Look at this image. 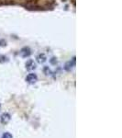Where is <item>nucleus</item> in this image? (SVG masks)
<instances>
[{"mask_svg": "<svg viewBox=\"0 0 122 138\" xmlns=\"http://www.w3.org/2000/svg\"><path fill=\"white\" fill-rule=\"evenodd\" d=\"M37 80H38V77L34 73L29 74L27 76V77H26V81L28 82L29 84H35L36 82H37Z\"/></svg>", "mask_w": 122, "mask_h": 138, "instance_id": "f257e3e1", "label": "nucleus"}, {"mask_svg": "<svg viewBox=\"0 0 122 138\" xmlns=\"http://www.w3.org/2000/svg\"><path fill=\"white\" fill-rule=\"evenodd\" d=\"M11 120V116L9 113L7 112H5L3 113L1 116H0V122L3 123V124H6V123H8L10 122Z\"/></svg>", "mask_w": 122, "mask_h": 138, "instance_id": "f03ea898", "label": "nucleus"}, {"mask_svg": "<svg viewBox=\"0 0 122 138\" xmlns=\"http://www.w3.org/2000/svg\"><path fill=\"white\" fill-rule=\"evenodd\" d=\"M30 54H31V51H30V49L29 47H23V48L21 49L20 55L22 57L26 58V57H29Z\"/></svg>", "mask_w": 122, "mask_h": 138, "instance_id": "7ed1b4c3", "label": "nucleus"}, {"mask_svg": "<svg viewBox=\"0 0 122 138\" xmlns=\"http://www.w3.org/2000/svg\"><path fill=\"white\" fill-rule=\"evenodd\" d=\"M26 68H27V70L31 71V70H33V69L36 68V64L34 63L33 60H29L26 63Z\"/></svg>", "mask_w": 122, "mask_h": 138, "instance_id": "20e7f679", "label": "nucleus"}, {"mask_svg": "<svg viewBox=\"0 0 122 138\" xmlns=\"http://www.w3.org/2000/svg\"><path fill=\"white\" fill-rule=\"evenodd\" d=\"M74 63H75V57H73V59L72 62L71 61L67 62L66 64H65V66H64V69H65L66 71H71L72 68L74 66Z\"/></svg>", "mask_w": 122, "mask_h": 138, "instance_id": "39448f33", "label": "nucleus"}, {"mask_svg": "<svg viewBox=\"0 0 122 138\" xmlns=\"http://www.w3.org/2000/svg\"><path fill=\"white\" fill-rule=\"evenodd\" d=\"M46 56L44 53H40L38 56H37V61H38V63H40V64H43L44 62L46 61Z\"/></svg>", "mask_w": 122, "mask_h": 138, "instance_id": "423d86ee", "label": "nucleus"}, {"mask_svg": "<svg viewBox=\"0 0 122 138\" xmlns=\"http://www.w3.org/2000/svg\"><path fill=\"white\" fill-rule=\"evenodd\" d=\"M43 72H44V74H45L46 76H51V69H50V68H49L48 66L44 67V69H43Z\"/></svg>", "mask_w": 122, "mask_h": 138, "instance_id": "0eeeda50", "label": "nucleus"}, {"mask_svg": "<svg viewBox=\"0 0 122 138\" xmlns=\"http://www.w3.org/2000/svg\"><path fill=\"white\" fill-rule=\"evenodd\" d=\"M2 138H13V135L10 133H4L2 134Z\"/></svg>", "mask_w": 122, "mask_h": 138, "instance_id": "6e6552de", "label": "nucleus"}, {"mask_svg": "<svg viewBox=\"0 0 122 138\" xmlns=\"http://www.w3.org/2000/svg\"><path fill=\"white\" fill-rule=\"evenodd\" d=\"M8 61V58L5 55H1L0 56V63H5V62H7Z\"/></svg>", "mask_w": 122, "mask_h": 138, "instance_id": "1a4fd4ad", "label": "nucleus"}, {"mask_svg": "<svg viewBox=\"0 0 122 138\" xmlns=\"http://www.w3.org/2000/svg\"><path fill=\"white\" fill-rule=\"evenodd\" d=\"M50 62H51V64H52V65H56L57 64V60H56L55 57H52L51 60H50Z\"/></svg>", "mask_w": 122, "mask_h": 138, "instance_id": "9d476101", "label": "nucleus"}, {"mask_svg": "<svg viewBox=\"0 0 122 138\" xmlns=\"http://www.w3.org/2000/svg\"><path fill=\"white\" fill-rule=\"evenodd\" d=\"M6 41H4V40H0V46H6Z\"/></svg>", "mask_w": 122, "mask_h": 138, "instance_id": "9b49d317", "label": "nucleus"}, {"mask_svg": "<svg viewBox=\"0 0 122 138\" xmlns=\"http://www.w3.org/2000/svg\"><path fill=\"white\" fill-rule=\"evenodd\" d=\"M0 110H1V105H0Z\"/></svg>", "mask_w": 122, "mask_h": 138, "instance_id": "f8f14e48", "label": "nucleus"}]
</instances>
